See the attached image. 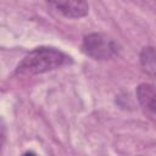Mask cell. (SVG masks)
I'll return each mask as SVG.
<instances>
[{
	"label": "cell",
	"instance_id": "obj_1",
	"mask_svg": "<svg viewBox=\"0 0 156 156\" xmlns=\"http://www.w3.org/2000/svg\"><path fill=\"white\" fill-rule=\"evenodd\" d=\"M69 62V57L58 49L40 46L29 51L17 65L16 73L21 76H35L62 67Z\"/></svg>",
	"mask_w": 156,
	"mask_h": 156
},
{
	"label": "cell",
	"instance_id": "obj_2",
	"mask_svg": "<svg viewBox=\"0 0 156 156\" xmlns=\"http://www.w3.org/2000/svg\"><path fill=\"white\" fill-rule=\"evenodd\" d=\"M82 51L93 60H108L116 56L119 46L113 38L105 33H90L83 38Z\"/></svg>",
	"mask_w": 156,
	"mask_h": 156
},
{
	"label": "cell",
	"instance_id": "obj_3",
	"mask_svg": "<svg viewBox=\"0 0 156 156\" xmlns=\"http://www.w3.org/2000/svg\"><path fill=\"white\" fill-rule=\"evenodd\" d=\"M49 6L67 18H82L89 12L87 0H46Z\"/></svg>",
	"mask_w": 156,
	"mask_h": 156
},
{
	"label": "cell",
	"instance_id": "obj_4",
	"mask_svg": "<svg viewBox=\"0 0 156 156\" xmlns=\"http://www.w3.org/2000/svg\"><path fill=\"white\" fill-rule=\"evenodd\" d=\"M136 99L147 117L155 118V89L149 83H141L136 88Z\"/></svg>",
	"mask_w": 156,
	"mask_h": 156
},
{
	"label": "cell",
	"instance_id": "obj_5",
	"mask_svg": "<svg viewBox=\"0 0 156 156\" xmlns=\"http://www.w3.org/2000/svg\"><path fill=\"white\" fill-rule=\"evenodd\" d=\"M140 65L145 73H147L151 78L155 77L156 65H155V48L154 46H145L140 52Z\"/></svg>",
	"mask_w": 156,
	"mask_h": 156
},
{
	"label": "cell",
	"instance_id": "obj_6",
	"mask_svg": "<svg viewBox=\"0 0 156 156\" xmlns=\"http://www.w3.org/2000/svg\"><path fill=\"white\" fill-rule=\"evenodd\" d=\"M6 133H7L6 124H5L4 119L0 117V149L4 146V144L6 141Z\"/></svg>",
	"mask_w": 156,
	"mask_h": 156
}]
</instances>
